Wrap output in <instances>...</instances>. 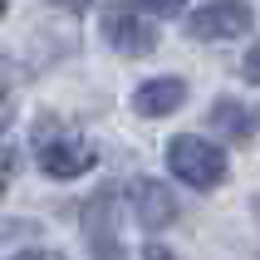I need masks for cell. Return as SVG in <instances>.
Here are the masks:
<instances>
[{
	"mask_svg": "<svg viewBox=\"0 0 260 260\" xmlns=\"http://www.w3.org/2000/svg\"><path fill=\"white\" fill-rule=\"evenodd\" d=\"M167 167H172L177 182H187V187H197V191H211V187L226 182V152H221L216 143L191 138V133H182V138L167 143Z\"/></svg>",
	"mask_w": 260,
	"mask_h": 260,
	"instance_id": "6da1fadb",
	"label": "cell"
},
{
	"mask_svg": "<svg viewBox=\"0 0 260 260\" xmlns=\"http://www.w3.org/2000/svg\"><path fill=\"white\" fill-rule=\"evenodd\" d=\"M246 29H250V5L246 0H216V5L191 10V20H187L191 40H236Z\"/></svg>",
	"mask_w": 260,
	"mask_h": 260,
	"instance_id": "7a4b0ae2",
	"label": "cell"
},
{
	"mask_svg": "<svg viewBox=\"0 0 260 260\" xmlns=\"http://www.w3.org/2000/svg\"><path fill=\"white\" fill-rule=\"evenodd\" d=\"M103 40L113 44L118 54H152L157 49V29L143 25L133 10H108L103 15Z\"/></svg>",
	"mask_w": 260,
	"mask_h": 260,
	"instance_id": "3957f363",
	"label": "cell"
},
{
	"mask_svg": "<svg viewBox=\"0 0 260 260\" xmlns=\"http://www.w3.org/2000/svg\"><path fill=\"white\" fill-rule=\"evenodd\" d=\"M40 167L49 177H59V182H69V177L93 167V147H88L84 138H49V143L40 147Z\"/></svg>",
	"mask_w": 260,
	"mask_h": 260,
	"instance_id": "277c9868",
	"label": "cell"
},
{
	"mask_svg": "<svg viewBox=\"0 0 260 260\" xmlns=\"http://www.w3.org/2000/svg\"><path fill=\"white\" fill-rule=\"evenodd\" d=\"M133 216L143 221L147 231H162V226H172V221H177V202H172V191L162 187V182H152V177H138V182H133Z\"/></svg>",
	"mask_w": 260,
	"mask_h": 260,
	"instance_id": "5b68a950",
	"label": "cell"
},
{
	"mask_svg": "<svg viewBox=\"0 0 260 260\" xmlns=\"http://www.w3.org/2000/svg\"><path fill=\"white\" fill-rule=\"evenodd\" d=\"M187 103V84L182 79H147V84L133 88V108L143 118H167Z\"/></svg>",
	"mask_w": 260,
	"mask_h": 260,
	"instance_id": "8992f818",
	"label": "cell"
},
{
	"mask_svg": "<svg viewBox=\"0 0 260 260\" xmlns=\"http://www.w3.org/2000/svg\"><path fill=\"white\" fill-rule=\"evenodd\" d=\"M255 108L250 103H241V99H216L211 103V128L221 133V138H236V143H246L250 133H255Z\"/></svg>",
	"mask_w": 260,
	"mask_h": 260,
	"instance_id": "52a82bcc",
	"label": "cell"
},
{
	"mask_svg": "<svg viewBox=\"0 0 260 260\" xmlns=\"http://www.w3.org/2000/svg\"><path fill=\"white\" fill-rule=\"evenodd\" d=\"M133 10H143V15H177L182 0H133Z\"/></svg>",
	"mask_w": 260,
	"mask_h": 260,
	"instance_id": "ba28073f",
	"label": "cell"
},
{
	"mask_svg": "<svg viewBox=\"0 0 260 260\" xmlns=\"http://www.w3.org/2000/svg\"><path fill=\"white\" fill-rule=\"evenodd\" d=\"M10 177H15V147L0 143V191L10 187Z\"/></svg>",
	"mask_w": 260,
	"mask_h": 260,
	"instance_id": "9c48e42d",
	"label": "cell"
},
{
	"mask_svg": "<svg viewBox=\"0 0 260 260\" xmlns=\"http://www.w3.org/2000/svg\"><path fill=\"white\" fill-rule=\"evenodd\" d=\"M241 74H246L250 84H260V44H255V49L246 54V64H241Z\"/></svg>",
	"mask_w": 260,
	"mask_h": 260,
	"instance_id": "30bf717a",
	"label": "cell"
},
{
	"mask_svg": "<svg viewBox=\"0 0 260 260\" xmlns=\"http://www.w3.org/2000/svg\"><path fill=\"white\" fill-rule=\"evenodd\" d=\"M54 5H64V10H84L88 0H54Z\"/></svg>",
	"mask_w": 260,
	"mask_h": 260,
	"instance_id": "8fae6325",
	"label": "cell"
},
{
	"mask_svg": "<svg viewBox=\"0 0 260 260\" xmlns=\"http://www.w3.org/2000/svg\"><path fill=\"white\" fill-rule=\"evenodd\" d=\"M255 221H260V197H255Z\"/></svg>",
	"mask_w": 260,
	"mask_h": 260,
	"instance_id": "7c38bea8",
	"label": "cell"
},
{
	"mask_svg": "<svg viewBox=\"0 0 260 260\" xmlns=\"http://www.w3.org/2000/svg\"><path fill=\"white\" fill-rule=\"evenodd\" d=\"M0 15H5V0H0Z\"/></svg>",
	"mask_w": 260,
	"mask_h": 260,
	"instance_id": "4fadbf2b",
	"label": "cell"
}]
</instances>
